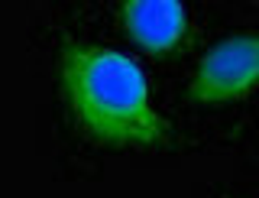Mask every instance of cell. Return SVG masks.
<instances>
[{
    "label": "cell",
    "instance_id": "cell-1",
    "mask_svg": "<svg viewBox=\"0 0 259 198\" xmlns=\"http://www.w3.org/2000/svg\"><path fill=\"white\" fill-rule=\"evenodd\" d=\"M62 88L71 117L97 143L149 146L168 134L149 104L146 75L130 55L101 46H71L62 55Z\"/></svg>",
    "mask_w": 259,
    "mask_h": 198
},
{
    "label": "cell",
    "instance_id": "cell-2",
    "mask_svg": "<svg viewBox=\"0 0 259 198\" xmlns=\"http://www.w3.org/2000/svg\"><path fill=\"white\" fill-rule=\"evenodd\" d=\"M259 85V36H230L198 62L191 94L201 104H227Z\"/></svg>",
    "mask_w": 259,
    "mask_h": 198
},
{
    "label": "cell",
    "instance_id": "cell-3",
    "mask_svg": "<svg viewBox=\"0 0 259 198\" xmlns=\"http://www.w3.org/2000/svg\"><path fill=\"white\" fill-rule=\"evenodd\" d=\"M123 23L143 49L168 52L182 43L188 16L182 0H123Z\"/></svg>",
    "mask_w": 259,
    "mask_h": 198
}]
</instances>
